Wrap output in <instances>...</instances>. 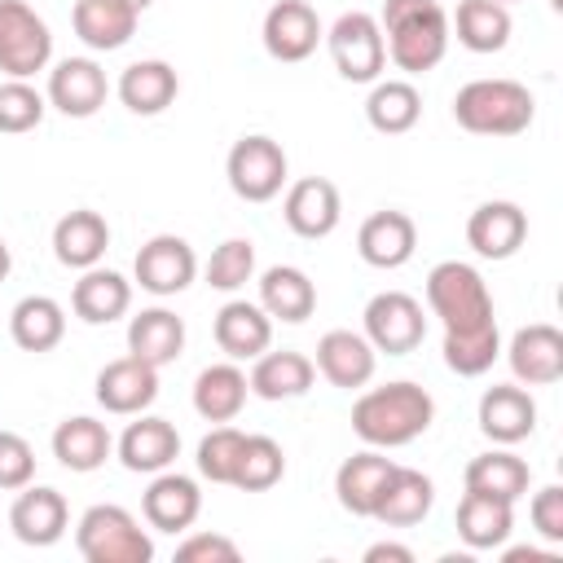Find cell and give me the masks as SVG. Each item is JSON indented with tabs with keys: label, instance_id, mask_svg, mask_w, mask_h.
Wrapping results in <instances>:
<instances>
[{
	"label": "cell",
	"instance_id": "31",
	"mask_svg": "<svg viewBox=\"0 0 563 563\" xmlns=\"http://www.w3.org/2000/svg\"><path fill=\"white\" fill-rule=\"evenodd\" d=\"M114 453V440L106 431V422L88 418V413H75V418H62L57 431H53V457L75 471V475H88L97 466H106V457Z\"/></svg>",
	"mask_w": 563,
	"mask_h": 563
},
{
	"label": "cell",
	"instance_id": "12",
	"mask_svg": "<svg viewBox=\"0 0 563 563\" xmlns=\"http://www.w3.org/2000/svg\"><path fill=\"white\" fill-rule=\"evenodd\" d=\"M321 18L308 0H277L268 13H264V26H260V40H264V53L273 62H303L317 53L321 44Z\"/></svg>",
	"mask_w": 563,
	"mask_h": 563
},
{
	"label": "cell",
	"instance_id": "17",
	"mask_svg": "<svg viewBox=\"0 0 563 563\" xmlns=\"http://www.w3.org/2000/svg\"><path fill=\"white\" fill-rule=\"evenodd\" d=\"M523 238H528V211L506 198L479 202L466 220V246L479 260H510L523 246Z\"/></svg>",
	"mask_w": 563,
	"mask_h": 563
},
{
	"label": "cell",
	"instance_id": "20",
	"mask_svg": "<svg viewBox=\"0 0 563 563\" xmlns=\"http://www.w3.org/2000/svg\"><path fill=\"white\" fill-rule=\"evenodd\" d=\"M479 431L493 444H519L537 431V400L519 383H493L479 396Z\"/></svg>",
	"mask_w": 563,
	"mask_h": 563
},
{
	"label": "cell",
	"instance_id": "34",
	"mask_svg": "<svg viewBox=\"0 0 563 563\" xmlns=\"http://www.w3.org/2000/svg\"><path fill=\"white\" fill-rule=\"evenodd\" d=\"M515 532V501L488 497V493H462L457 501V537L471 550H497Z\"/></svg>",
	"mask_w": 563,
	"mask_h": 563
},
{
	"label": "cell",
	"instance_id": "3",
	"mask_svg": "<svg viewBox=\"0 0 563 563\" xmlns=\"http://www.w3.org/2000/svg\"><path fill=\"white\" fill-rule=\"evenodd\" d=\"M378 31L387 44V57L409 75L435 70L444 62L449 35H453L440 0H383Z\"/></svg>",
	"mask_w": 563,
	"mask_h": 563
},
{
	"label": "cell",
	"instance_id": "21",
	"mask_svg": "<svg viewBox=\"0 0 563 563\" xmlns=\"http://www.w3.org/2000/svg\"><path fill=\"white\" fill-rule=\"evenodd\" d=\"M356 251H361V260L369 268H400L418 251V224L405 211H396V207L374 211L356 229Z\"/></svg>",
	"mask_w": 563,
	"mask_h": 563
},
{
	"label": "cell",
	"instance_id": "33",
	"mask_svg": "<svg viewBox=\"0 0 563 563\" xmlns=\"http://www.w3.org/2000/svg\"><path fill=\"white\" fill-rule=\"evenodd\" d=\"M136 9H128L123 0H75V13H70V26L75 35L97 48V53H114L123 48L132 35H136Z\"/></svg>",
	"mask_w": 563,
	"mask_h": 563
},
{
	"label": "cell",
	"instance_id": "23",
	"mask_svg": "<svg viewBox=\"0 0 563 563\" xmlns=\"http://www.w3.org/2000/svg\"><path fill=\"white\" fill-rule=\"evenodd\" d=\"M211 334L220 343V352L229 361H255L268 343H273V317L260 308V303H246V299H229L216 321H211Z\"/></svg>",
	"mask_w": 563,
	"mask_h": 563
},
{
	"label": "cell",
	"instance_id": "45",
	"mask_svg": "<svg viewBox=\"0 0 563 563\" xmlns=\"http://www.w3.org/2000/svg\"><path fill=\"white\" fill-rule=\"evenodd\" d=\"M528 515H532V528H537L541 541L563 545V488L559 484H545L541 493H532Z\"/></svg>",
	"mask_w": 563,
	"mask_h": 563
},
{
	"label": "cell",
	"instance_id": "51",
	"mask_svg": "<svg viewBox=\"0 0 563 563\" xmlns=\"http://www.w3.org/2000/svg\"><path fill=\"white\" fill-rule=\"evenodd\" d=\"M497 4H510V0H497Z\"/></svg>",
	"mask_w": 563,
	"mask_h": 563
},
{
	"label": "cell",
	"instance_id": "39",
	"mask_svg": "<svg viewBox=\"0 0 563 563\" xmlns=\"http://www.w3.org/2000/svg\"><path fill=\"white\" fill-rule=\"evenodd\" d=\"M449 31H457V44L471 53H501L510 44V9L497 0H457Z\"/></svg>",
	"mask_w": 563,
	"mask_h": 563
},
{
	"label": "cell",
	"instance_id": "35",
	"mask_svg": "<svg viewBox=\"0 0 563 563\" xmlns=\"http://www.w3.org/2000/svg\"><path fill=\"white\" fill-rule=\"evenodd\" d=\"M180 92V79H176V66L158 62V57H145V62H132L123 75H119V101L132 110V114H163Z\"/></svg>",
	"mask_w": 563,
	"mask_h": 563
},
{
	"label": "cell",
	"instance_id": "29",
	"mask_svg": "<svg viewBox=\"0 0 563 563\" xmlns=\"http://www.w3.org/2000/svg\"><path fill=\"white\" fill-rule=\"evenodd\" d=\"M128 352L154 369L172 365L185 352V321L172 308H141L128 321Z\"/></svg>",
	"mask_w": 563,
	"mask_h": 563
},
{
	"label": "cell",
	"instance_id": "6",
	"mask_svg": "<svg viewBox=\"0 0 563 563\" xmlns=\"http://www.w3.org/2000/svg\"><path fill=\"white\" fill-rule=\"evenodd\" d=\"M325 44H330L334 70H339L347 84H374V79L383 75V66H387V44H383L378 18L365 13V9L339 13L334 26L325 31Z\"/></svg>",
	"mask_w": 563,
	"mask_h": 563
},
{
	"label": "cell",
	"instance_id": "32",
	"mask_svg": "<svg viewBox=\"0 0 563 563\" xmlns=\"http://www.w3.org/2000/svg\"><path fill=\"white\" fill-rule=\"evenodd\" d=\"M462 484H466V493H488V497H501V501H519L532 484V471L519 453H510V444H501V449L475 453L462 471Z\"/></svg>",
	"mask_w": 563,
	"mask_h": 563
},
{
	"label": "cell",
	"instance_id": "41",
	"mask_svg": "<svg viewBox=\"0 0 563 563\" xmlns=\"http://www.w3.org/2000/svg\"><path fill=\"white\" fill-rule=\"evenodd\" d=\"M251 273H255V242L251 238H224L202 268L211 290H238L251 282Z\"/></svg>",
	"mask_w": 563,
	"mask_h": 563
},
{
	"label": "cell",
	"instance_id": "5",
	"mask_svg": "<svg viewBox=\"0 0 563 563\" xmlns=\"http://www.w3.org/2000/svg\"><path fill=\"white\" fill-rule=\"evenodd\" d=\"M75 545L88 563H150L154 559V541L150 532L136 523L132 510L101 501L88 506L75 523Z\"/></svg>",
	"mask_w": 563,
	"mask_h": 563
},
{
	"label": "cell",
	"instance_id": "36",
	"mask_svg": "<svg viewBox=\"0 0 563 563\" xmlns=\"http://www.w3.org/2000/svg\"><path fill=\"white\" fill-rule=\"evenodd\" d=\"M9 334L22 352H53L66 334V308L48 295H26L9 312Z\"/></svg>",
	"mask_w": 563,
	"mask_h": 563
},
{
	"label": "cell",
	"instance_id": "11",
	"mask_svg": "<svg viewBox=\"0 0 563 563\" xmlns=\"http://www.w3.org/2000/svg\"><path fill=\"white\" fill-rule=\"evenodd\" d=\"M282 216H286V229L295 238H330L343 220V198H339V185L325 180V176H303L286 189L282 198Z\"/></svg>",
	"mask_w": 563,
	"mask_h": 563
},
{
	"label": "cell",
	"instance_id": "2",
	"mask_svg": "<svg viewBox=\"0 0 563 563\" xmlns=\"http://www.w3.org/2000/svg\"><path fill=\"white\" fill-rule=\"evenodd\" d=\"M435 418V400L427 387L400 378L387 387H369L356 396L352 405V431L369 444V449H400L413 444Z\"/></svg>",
	"mask_w": 563,
	"mask_h": 563
},
{
	"label": "cell",
	"instance_id": "7",
	"mask_svg": "<svg viewBox=\"0 0 563 563\" xmlns=\"http://www.w3.org/2000/svg\"><path fill=\"white\" fill-rule=\"evenodd\" d=\"M224 176L242 202H273L286 185V150L264 132L238 136L224 158Z\"/></svg>",
	"mask_w": 563,
	"mask_h": 563
},
{
	"label": "cell",
	"instance_id": "47",
	"mask_svg": "<svg viewBox=\"0 0 563 563\" xmlns=\"http://www.w3.org/2000/svg\"><path fill=\"white\" fill-rule=\"evenodd\" d=\"M365 563H413V550L396 545V541H378V545L365 550Z\"/></svg>",
	"mask_w": 563,
	"mask_h": 563
},
{
	"label": "cell",
	"instance_id": "49",
	"mask_svg": "<svg viewBox=\"0 0 563 563\" xmlns=\"http://www.w3.org/2000/svg\"><path fill=\"white\" fill-rule=\"evenodd\" d=\"M9 268H13V251H9V242L0 238V282L9 277Z\"/></svg>",
	"mask_w": 563,
	"mask_h": 563
},
{
	"label": "cell",
	"instance_id": "48",
	"mask_svg": "<svg viewBox=\"0 0 563 563\" xmlns=\"http://www.w3.org/2000/svg\"><path fill=\"white\" fill-rule=\"evenodd\" d=\"M523 559H528V563H554L559 550H554V545H550V550H537V545H510V550H506V563H523Z\"/></svg>",
	"mask_w": 563,
	"mask_h": 563
},
{
	"label": "cell",
	"instance_id": "8",
	"mask_svg": "<svg viewBox=\"0 0 563 563\" xmlns=\"http://www.w3.org/2000/svg\"><path fill=\"white\" fill-rule=\"evenodd\" d=\"M53 62L48 22L26 0H0V70L9 79H31Z\"/></svg>",
	"mask_w": 563,
	"mask_h": 563
},
{
	"label": "cell",
	"instance_id": "10",
	"mask_svg": "<svg viewBox=\"0 0 563 563\" xmlns=\"http://www.w3.org/2000/svg\"><path fill=\"white\" fill-rule=\"evenodd\" d=\"M132 273H136V286H141V290L167 299V295H180V290L198 277V255H194V246H189L185 238L158 233V238H150V242L136 251Z\"/></svg>",
	"mask_w": 563,
	"mask_h": 563
},
{
	"label": "cell",
	"instance_id": "27",
	"mask_svg": "<svg viewBox=\"0 0 563 563\" xmlns=\"http://www.w3.org/2000/svg\"><path fill=\"white\" fill-rule=\"evenodd\" d=\"M435 506V484L422 475V471H409V466H396L378 493V506L369 519L387 523V528H413L431 515Z\"/></svg>",
	"mask_w": 563,
	"mask_h": 563
},
{
	"label": "cell",
	"instance_id": "13",
	"mask_svg": "<svg viewBox=\"0 0 563 563\" xmlns=\"http://www.w3.org/2000/svg\"><path fill=\"white\" fill-rule=\"evenodd\" d=\"M154 400H158V369L154 365H145L132 352L101 365V374H97V405L106 413L132 418V413H145Z\"/></svg>",
	"mask_w": 563,
	"mask_h": 563
},
{
	"label": "cell",
	"instance_id": "46",
	"mask_svg": "<svg viewBox=\"0 0 563 563\" xmlns=\"http://www.w3.org/2000/svg\"><path fill=\"white\" fill-rule=\"evenodd\" d=\"M238 541L220 537V532H194L176 545V559L180 563H238Z\"/></svg>",
	"mask_w": 563,
	"mask_h": 563
},
{
	"label": "cell",
	"instance_id": "40",
	"mask_svg": "<svg viewBox=\"0 0 563 563\" xmlns=\"http://www.w3.org/2000/svg\"><path fill=\"white\" fill-rule=\"evenodd\" d=\"M282 475H286V453H282V444H277L273 435H246L229 484L242 488V493H264V488H273Z\"/></svg>",
	"mask_w": 563,
	"mask_h": 563
},
{
	"label": "cell",
	"instance_id": "37",
	"mask_svg": "<svg viewBox=\"0 0 563 563\" xmlns=\"http://www.w3.org/2000/svg\"><path fill=\"white\" fill-rule=\"evenodd\" d=\"M246 391H251L246 374L233 361H220V365H207L194 378V409L207 422H233L246 405Z\"/></svg>",
	"mask_w": 563,
	"mask_h": 563
},
{
	"label": "cell",
	"instance_id": "24",
	"mask_svg": "<svg viewBox=\"0 0 563 563\" xmlns=\"http://www.w3.org/2000/svg\"><path fill=\"white\" fill-rule=\"evenodd\" d=\"M391 471H396V462L383 457L378 449H361V453L343 457V466L334 471V497H339V506L347 515H356V519H369Z\"/></svg>",
	"mask_w": 563,
	"mask_h": 563
},
{
	"label": "cell",
	"instance_id": "9",
	"mask_svg": "<svg viewBox=\"0 0 563 563\" xmlns=\"http://www.w3.org/2000/svg\"><path fill=\"white\" fill-rule=\"evenodd\" d=\"M365 339L374 352H387V356H409L422 339H427V312L413 295L405 290H378L369 303H365Z\"/></svg>",
	"mask_w": 563,
	"mask_h": 563
},
{
	"label": "cell",
	"instance_id": "25",
	"mask_svg": "<svg viewBox=\"0 0 563 563\" xmlns=\"http://www.w3.org/2000/svg\"><path fill=\"white\" fill-rule=\"evenodd\" d=\"M106 246H110V224H106V216L92 211V207L66 211V216L53 224V255H57V264H66V268H79V273H84V268L101 264Z\"/></svg>",
	"mask_w": 563,
	"mask_h": 563
},
{
	"label": "cell",
	"instance_id": "14",
	"mask_svg": "<svg viewBox=\"0 0 563 563\" xmlns=\"http://www.w3.org/2000/svg\"><path fill=\"white\" fill-rule=\"evenodd\" d=\"M66 523H70V510H66V497L48 484H26L18 488L13 506H9V528L22 545H57L66 537Z\"/></svg>",
	"mask_w": 563,
	"mask_h": 563
},
{
	"label": "cell",
	"instance_id": "50",
	"mask_svg": "<svg viewBox=\"0 0 563 563\" xmlns=\"http://www.w3.org/2000/svg\"><path fill=\"white\" fill-rule=\"evenodd\" d=\"M123 4H128V9H136V13H145V9L154 4V0H123Z\"/></svg>",
	"mask_w": 563,
	"mask_h": 563
},
{
	"label": "cell",
	"instance_id": "43",
	"mask_svg": "<svg viewBox=\"0 0 563 563\" xmlns=\"http://www.w3.org/2000/svg\"><path fill=\"white\" fill-rule=\"evenodd\" d=\"M44 110H48V97H40L26 79H9V84H0V132L18 136V132L40 128Z\"/></svg>",
	"mask_w": 563,
	"mask_h": 563
},
{
	"label": "cell",
	"instance_id": "44",
	"mask_svg": "<svg viewBox=\"0 0 563 563\" xmlns=\"http://www.w3.org/2000/svg\"><path fill=\"white\" fill-rule=\"evenodd\" d=\"M35 479V449L18 431H0V493H18Z\"/></svg>",
	"mask_w": 563,
	"mask_h": 563
},
{
	"label": "cell",
	"instance_id": "28",
	"mask_svg": "<svg viewBox=\"0 0 563 563\" xmlns=\"http://www.w3.org/2000/svg\"><path fill=\"white\" fill-rule=\"evenodd\" d=\"M260 308L273 317V321H286V325H299L317 312V286L303 268L295 264H273L264 268L260 277Z\"/></svg>",
	"mask_w": 563,
	"mask_h": 563
},
{
	"label": "cell",
	"instance_id": "16",
	"mask_svg": "<svg viewBox=\"0 0 563 563\" xmlns=\"http://www.w3.org/2000/svg\"><path fill=\"white\" fill-rule=\"evenodd\" d=\"M510 374L519 378V387H550L563 378V334L550 321H532L523 330H515L510 347H506Z\"/></svg>",
	"mask_w": 563,
	"mask_h": 563
},
{
	"label": "cell",
	"instance_id": "15",
	"mask_svg": "<svg viewBox=\"0 0 563 563\" xmlns=\"http://www.w3.org/2000/svg\"><path fill=\"white\" fill-rule=\"evenodd\" d=\"M106 70L92 62V57H62L53 70H48V106L62 110L66 119H92L101 106H106Z\"/></svg>",
	"mask_w": 563,
	"mask_h": 563
},
{
	"label": "cell",
	"instance_id": "4",
	"mask_svg": "<svg viewBox=\"0 0 563 563\" xmlns=\"http://www.w3.org/2000/svg\"><path fill=\"white\" fill-rule=\"evenodd\" d=\"M537 114L532 92L519 79H471L453 97L457 128L475 136H519Z\"/></svg>",
	"mask_w": 563,
	"mask_h": 563
},
{
	"label": "cell",
	"instance_id": "42",
	"mask_svg": "<svg viewBox=\"0 0 563 563\" xmlns=\"http://www.w3.org/2000/svg\"><path fill=\"white\" fill-rule=\"evenodd\" d=\"M242 440L246 431L229 427V422H216L202 440H198V475L211 479V484H229L233 479V466H238V453H242Z\"/></svg>",
	"mask_w": 563,
	"mask_h": 563
},
{
	"label": "cell",
	"instance_id": "38",
	"mask_svg": "<svg viewBox=\"0 0 563 563\" xmlns=\"http://www.w3.org/2000/svg\"><path fill=\"white\" fill-rule=\"evenodd\" d=\"M365 119L383 136H400L422 119V92L409 79H374L365 97Z\"/></svg>",
	"mask_w": 563,
	"mask_h": 563
},
{
	"label": "cell",
	"instance_id": "30",
	"mask_svg": "<svg viewBox=\"0 0 563 563\" xmlns=\"http://www.w3.org/2000/svg\"><path fill=\"white\" fill-rule=\"evenodd\" d=\"M312 378H317V365L303 352H290V347H282V352L264 347L255 356L251 374H246V383H251V391L260 400H295V396H303L312 387Z\"/></svg>",
	"mask_w": 563,
	"mask_h": 563
},
{
	"label": "cell",
	"instance_id": "1",
	"mask_svg": "<svg viewBox=\"0 0 563 563\" xmlns=\"http://www.w3.org/2000/svg\"><path fill=\"white\" fill-rule=\"evenodd\" d=\"M427 308L444 325V365L453 374L479 378L484 369H493L501 352V334H497L488 282L479 277L475 264L440 260L427 273Z\"/></svg>",
	"mask_w": 563,
	"mask_h": 563
},
{
	"label": "cell",
	"instance_id": "18",
	"mask_svg": "<svg viewBox=\"0 0 563 563\" xmlns=\"http://www.w3.org/2000/svg\"><path fill=\"white\" fill-rule=\"evenodd\" d=\"M141 515L154 532H185L194 528V519L202 515V493H198V479L180 475V471H158L141 497Z\"/></svg>",
	"mask_w": 563,
	"mask_h": 563
},
{
	"label": "cell",
	"instance_id": "19",
	"mask_svg": "<svg viewBox=\"0 0 563 563\" xmlns=\"http://www.w3.org/2000/svg\"><path fill=\"white\" fill-rule=\"evenodd\" d=\"M317 374L330 383V387H343V391H356L374 378V365H378V352L369 347L365 334L356 330H325L317 339Z\"/></svg>",
	"mask_w": 563,
	"mask_h": 563
},
{
	"label": "cell",
	"instance_id": "22",
	"mask_svg": "<svg viewBox=\"0 0 563 563\" xmlns=\"http://www.w3.org/2000/svg\"><path fill=\"white\" fill-rule=\"evenodd\" d=\"M176 453H180V431L154 413H136V422H128L119 435V462L132 475H158L176 462Z\"/></svg>",
	"mask_w": 563,
	"mask_h": 563
},
{
	"label": "cell",
	"instance_id": "26",
	"mask_svg": "<svg viewBox=\"0 0 563 563\" xmlns=\"http://www.w3.org/2000/svg\"><path fill=\"white\" fill-rule=\"evenodd\" d=\"M70 308H75V317L88 321V325H110V321H119V317L132 308V282H128L123 273H114V268L92 264V268H84V277L75 282Z\"/></svg>",
	"mask_w": 563,
	"mask_h": 563
}]
</instances>
